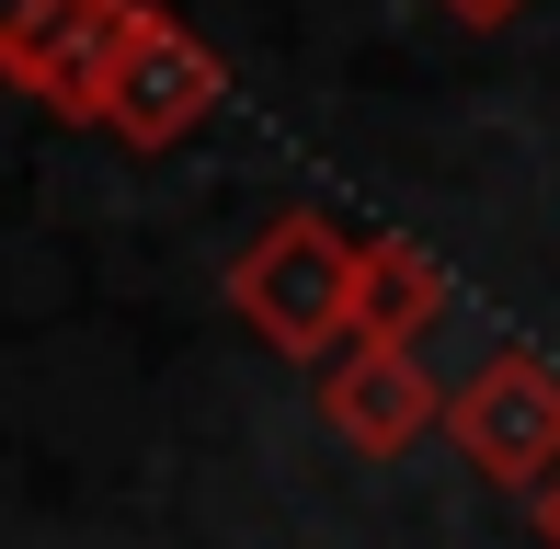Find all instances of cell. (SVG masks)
I'll list each match as a JSON object with an SVG mask.
<instances>
[{"label": "cell", "instance_id": "cell-3", "mask_svg": "<svg viewBox=\"0 0 560 549\" xmlns=\"http://www.w3.org/2000/svg\"><path fill=\"white\" fill-rule=\"evenodd\" d=\"M446 435H457V458H469L480 481L549 492V481H560V366L526 355V343L480 355V378L446 401Z\"/></svg>", "mask_w": 560, "mask_h": 549}, {"label": "cell", "instance_id": "cell-5", "mask_svg": "<svg viewBox=\"0 0 560 549\" xmlns=\"http://www.w3.org/2000/svg\"><path fill=\"white\" fill-rule=\"evenodd\" d=\"M320 423H332L354 458H400L412 435L446 423V401H435V378L412 366V343H343V355L320 366Z\"/></svg>", "mask_w": 560, "mask_h": 549}, {"label": "cell", "instance_id": "cell-8", "mask_svg": "<svg viewBox=\"0 0 560 549\" xmlns=\"http://www.w3.org/2000/svg\"><path fill=\"white\" fill-rule=\"evenodd\" d=\"M538 538H549V549H560V481H549V492H538Z\"/></svg>", "mask_w": 560, "mask_h": 549}, {"label": "cell", "instance_id": "cell-4", "mask_svg": "<svg viewBox=\"0 0 560 549\" xmlns=\"http://www.w3.org/2000/svg\"><path fill=\"white\" fill-rule=\"evenodd\" d=\"M126 23H138V0H0V81H23L35 104L92 127Z\"/></svg>", "mask_w": 560, "mask_h": 549}, {"label": "cell", "instance_id": "cell-7", "mask_svg": "<svg viewBox=\"0 0 560 549\" xmlns=\"http://www.w3.org/2000/svg\"><path fill=\"white\" fill-rule=\"evenodd\" d=\"M435 12H446V23H469V35H492V23H515L526 0H435Z\"/></svg>", "mask_w": 560, "mask_h": 549}, {"label": "cell", "instance_id": "cell-6", "mask_svg": "<svg viewBox=\"0 0 560 549\" xmlns=\"http://www.w3.org/2000/svg\"><path fill=\"white\" fill-rule=\"evenodd\" d=\"M435 320H446L435 253L400 230H366V253H354V343H423Z\"/></svg>", "mask_w": 560, "mask_h": 549}, {"label": "cell", "instance_id": "cell-2", "mask_svg": "<svg viewBox=\"0 0 560 549\" xmlns=\"http://www.w3.org/2000/svg\"><path fill=\"white\" fill-rule=\"evenodd\" d=\"M218 104H229L218 46L195 35L184 12L138 0V23H126V46H115V69H104V104H92V127L126 138V149H184Z\"/></svg>", "mask_w": 560, "mask_h": 549}, {"label": "cell", "instance_id": "cell-1", "mask_svg": "<svg viewBox=\"0 0 560 549\" xmlns=\"http://www.w3.org/2000/svg\"><path fill=\"white\" fill-rule=\"evenodd\" d=\"M354 253H366V241H343L320 207H287L241 264H229V309H241L275 355L332 366L354 343Z\"/></svg>", "mask_w": 560, "mask_h": 549}]
</instances>
